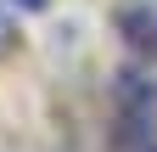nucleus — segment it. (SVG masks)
<instances>
[{
	"label": "nucleus",
	"mask_w": 157,
	"mask_h": 152,
	"mask_svg": "<svg viewBox=\"0 0 157 152\" xmlns=\"http://www.w3.org/2000/svg\"><path fill=\"white\" fill-rule=\"evenodd\" d=\"M118 107H124V113H151L157 107V90H151L146 73H135V68L118 73Z\"/></svg>",
	"instance_id": "obj_1"
},
{
	"label": "nucleus",
	"mask_w": 157,
	"mask_h": 152,
	"mask_svg": "<svg viewBox=\"0 0 157 152\" xmlns=\"http://www.w3.org/2000/svg\"><path fill=\"white\" fill-rule=\"evenodd\" d=\"M17 6H28V11H39V6H45V0H17Z\"/></svg>",
	"instance_id": "obj_2"
},
{
	"label": "nucleus",
	"mask_w": 157,
	"mask_h": 152,
	"mask_svg": "<svg viewBox=\"0 0 157 152\" xmlns=\"http://www.w3.org/2000/svg\"><path fill=\"white\" fill-rule=\"evenodd\" d=\"M6 34H11V23H6V17H0V45H6Z\"/></svg>",
	"instance_id": "obj_3"
}]
</instances>
